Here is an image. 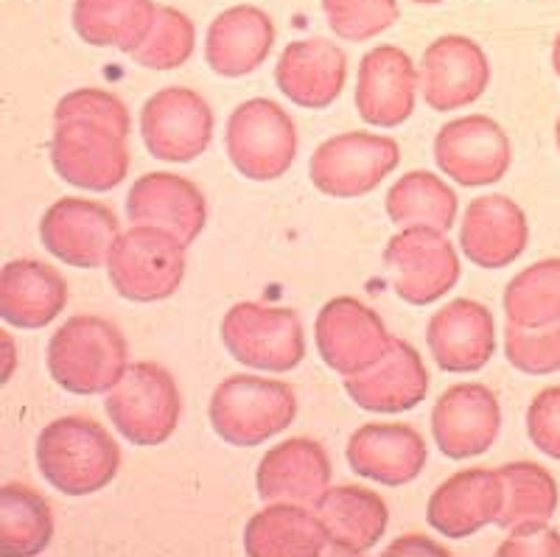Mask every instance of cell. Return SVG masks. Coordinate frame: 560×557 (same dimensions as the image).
I'll use <instances>...</instances> for the list:
<instances>
[{"instance_id":"1","label":"cell","mask_w":560,"mask_h":557,"mask_svg":"<svg viewBox=\"0 0 560 557\" xmlns=\"http://www.w3.org/2000/svg\"><path fill=\"white\" fill-rule=\"evenodd\" d=\"M37 465L59 494L90 496L115 479L121 468V449L102 423L70 415L39 431Z\"/></svg>"},{"instance_id":"2","label":"cell","mask_w":560,"mask_h":557,"mask_svg":"<svg viewBox=\"0 0 560 557\" xmlns=\"http://www.w3.org/2000/svg\"><path fill=\"white\" fill-rule=\"evenodd\" d=\"M129 368L121 328L104 317H70L48 343V373L73 395L109 393Z\"/></svg>"},{"instance_id":"3","label":"cell","mask_w":560,"mask_h":557,"mask_svg":"<svg viewBox=\"0 0 560 557\" xmlns=\"http://www.w3.org/2000/svg\"><path fill=\"white\" fill-rule=\"evenodd\" d=\"M208 415L224 443L253 449L294 423L298 395L287 381L230 375L213 390Z\"/></svg>"},{"instance_id":"4","label":"cell","mask_w":560,"mask_h":557,"mask_svg":"<svg viewBox=\"0 0 560 557\" xmlns=\"http://www.w3.org/2000/svg\"><path fill=\"white\" fill-rule=\"evenodd\" d=\"M107 418L132 445L166 443L179 423V390L174 375L163 364L138 361L129 364L124 379L113 386L104 401Z\"/></svg>"},{"instance_id":"5","label":"cell","mask_w":560,"mask_h":557,"mask_svg":"<svg viewBox=\"0 0 560 557\" xmlns=\"http://www.w3.org/2000/svg\"><path fill=\"white\" fill-rule=\"evenodd\" d=\"M107 272L121 298L135 303L166 300L185 278V244L163 228L135 224L115 241Z\"/></svg>"},{"instance_id":"6","label":"cell","mask_w":560,"mask_h":557,"mask_svg":"<svg viewBox=\"0 0 560 557\" xmlns=\"http://www.w3.org/2000/svg\"><path fill=\"white\" fill-rule=\"evenodd\" d=\"M224 143L236 172L255 183L280 179L298 158L294 120L272 98H253L236 107L228 120Z\"/></svg>"},{"instance_id":"7","label":"cell","mask_w":560,"mask_h":557,"mask_svg":"<svg viewBox=\"0 0 560 557\" xmlns=\"http://www.w3.org/2000/svg\"><path fill=\"white\" fill-rule=\"evenodd\" d=\"M222 339L233 359L269 373L294 370L306 356L303 323L283 305H233L222 320Z\"/></svg>"},{"instance_id":"8","label":"cell","mask_w":560,"mask_h":557,"mask_svg":"<svg viewBox=\"0 0 560 557\" xmlns=\"http://www.w3.org/2000/svg\"><path fill=\"white\" fill-rule=\"evenodd\" d=\"M401 163V149L393 138L370 132H345L314 149L308 177L325 197H364L382 185Z\"/></svg>"},{"instance_id":"9","label":"cell","mask_w":560,"mask_h":557,"mask_svg":"<svg viewBox=\"0 0 560 557\" xmlns=\"http://www.w3.org/2000/svg\"><path fill=\"white\" fill-rule=\"evenodd\" d=\"M54 172L65 183L88 190H113L129 172L127 138L109 124L93 118H68L54 124Z\"/></svg>"},{"instance_id":"10","label":"cell","mask_w":560,"mask_h":557,"mask_svg":"<svg viewBox=\"0 0 560 557\" xmlns=\"http://www.w3.org/2000/svg\"><path fill=\"white\" fill-rule=\"evenodd\" d=\"M384 266L389 269L398 298L412 305H429L457 286L463 266L446 230L404 228L384 250Z\"/></svg>"},{"instance_id":"11","label":"cell","mask_w":560,"mask_h":557,"mask_svg":"<svg viewBox=\"0 0 560 557\" xmlns=\"http://www.w3.org/2000/svg\"><path fill=\"white\" fill-rule=\"evenodd\" d=\"M140 135L152 158L166 163H191L210 147L213 109L197 90H158L143 104Z\"/></svg>"},{"instance_id":"12","label":"cell","mask_w":560,"mask_h":557,"mask_svg":"<svg viewBox=\"0 0 560 557\" xmlns=\"http://www.w3.org/2000/svg\"><path fill=\"white\" fill-rule=\"evenodd\" d=\"M434 160L448 179L477 188L504 179L513 149L497 120L488 115H465L440 129L434 138Z\"/></svg>"},{"instance_id":"13","label":"cell","mask_w":560,"mask_h":557,"mask_svg":"<svg viewBox=\"0 0 560 557\" xmlns=\"http://www.w3.org/2000/svg\"><path fill=\"white\" fill-rule=\"evenodd\" d=\"M317 350L325 364L342 375H353L376 364L395 336L376 311L357 298H334L317 317Z\"/></svg>"},{"instance_id":"14","label":"cell","mask_w":560,"mask_h":557,"mask_svg":"<svg viewBox=\"0 0 560 557\" xmlns=\"http://www.w3.org/2000/svg\"><path fill=\"white\" fill-rule=\"evenodd\" d=\"M118 219L113 210L93 199L65 197L45 210L39 222L43 247L62 264L79 269H98L107 264L118 241Z\"/></svg>"},{"instance_id":"15","label":"cell","mask_w":560,"mask_h":557,"mask_svg":"<svg viewBox=\"0 0 560 557\" xmlns=\"http://www.w3.org/2000/svg\"><path fill=\"white\" fill-rule=\"evenodd\" d=\"M502 406L485 384H457L440 395L432 409L438 449L452 460L479 456L497 443Z\"/></svg>"},{"instance_id":"16","label":"cell","mask_w":560,"mask_h":557,"mask_svg":"<svg viewBox=\"0 0 560 557\" xmlns=\"http://www.w3.org/2000/svg\"><path fill=\"white\" fill-rule=\"evenodd\" d=\"M488 79L490 65L485 51L459 34L434 39L420 62V90L438 113H452L477 102L488 88Z\"/></svg>"},{"instance_id":"17","label":"cell","mask_w":560,"mask_h":557,"mask_svg":"<svg viewBox=\"0 0 560 557\" xmlns=\"http://www.w3.org/2000/svg\"><path fill=\"white\" fill-rule=\"evenodd\" d=\"M418 70L412 59L395 48L378 45L364 54L357 79V109L370 127H398L415 113Z\"/></svg>"},{"instance_id":"18","label":"cell","mask_w":560,"mask_h":557,"mask_svg":"<svg viewBox=\"0 0 560 557\" xmlns=\"http://www.w3.org/2000/svg\"><path fill=\"white\" fill-rule=\"evenodd\" d=\"M529 241L524 210L502 194H488L468 202L459 224V247L465 258L482 269H504L522 258Z\"/></svg>"},{"instance_id":"19","label":"cell","mask_w":560,"mask_h":557,"mask_svg":"<svg viewBox=\"0 0 560 557\" xmlns=\"http://www.w3.org/2000/svg\"><path fill=\"white\" fill-rule=\"evenodd\" d=\"M127 216L132 224L168 230L185 247H191L208 222V205H205L202 190L191 179L168 172H152L129 188Z\"/></svg>"},{"instance_id":"20","label":"cell","mask_w":560,"mask_h":557,"mask_svg":"<svg viewBox=\"0 0 560 557\" xmlns=\"http://www.w3.org/2000/svg\"><path fill=\"white\" fill-rule=\"evenodd\" d=\"M427 343L446 373H477L497 350L493 314L477 300H454L429 320Z\"/></svg>"},{"instance_id":"21","label":"cell","mask_w":560,"mask_h":557,"mask_svg":"<svg viewBox=\"0 0 560 557\" xmlns=\"http://www.w3.org/2000/svg\"><path fill=\"white\" fill-rule=\"evenodd\" d=\"M345 390L353 404L368 411H407L429 393L427 364L418 350L404 339H393L387 353L368 370L345 375Z\"/></svg>"},{"instance_id":"22","label":"cell","mask_w":560,"mask_h":557,"mask_svg":"<svg viewBox=\"0 0 560 557\" xmlns=\"http://www.w3.org/2000/svg\"><path fill=\"white\" fill-rule=\"evenodd\" d=\"M348 465L387 488L409 485L427 465V443L409 423L359 426L348 440Z\"/></svg>"},{"instance_id":"23","label":"cell","mask_w":560,"mask_h":557,"mask_svg":"<svg viewBox=\"0 0 560 557\" xmlns=\"http://www.w3.org/2000/svg\"><path fill=\"white\" fill-rule=\"evenodd\" d=\"M502 510V479L497 468H468L448 476L432 494L427 521L443 538H468L497 524Z\"/></svg>"},{"instance_id":"24","label":"cell","mask_w":560,"mask_h":557,"mask_svg":"<svg viewBox=\"0 0 560 557\" xmlns=\"http://www.w3.org/2000/svg\"><path fill=\"white\" fill-rule=\"evenodd\" d=\"M348 79V57L328 39L289 43L275 68V82L289 102L306 109H325L339 98Z\"/></svg>"},{"instance_id":"25","label":"cell","mask_w":560,"mask_h":557,"mask_svg":"<svg viewBox=\"0 0 560 557\" xmlns=\"http://www.w3.org/2000/svg\"><path fill=\"white\" fill-rule=\"evenodd\" d=\"M331 481V460L317 440L292 438L264 454L255 471V488L267 504L294 501L317 504Z\"/></svg>"},{"instance_id":"26","label":"cell","mask_w":560,"mask_h":557,"mask_svg":"<svg viewBox=\"0 0 560 557\" xmlns=\"http://www.w3.org/2000/svg\"><path fill=\"white\" fill-rule=\"evenodd\" d=\"M68 305V283L54 266L20 258L0 272V317L14 328H45Z\"/></svg>"},{"instance_id":"27","label":"cell","mask_w":560,"mask_h":557,"mask_svg":"<svg viewBox=\"0 0 560 557\" xmlns=\"http://www.w3.org/2000/svg\"><path fill=\"white\" fill-rule=\"evenodd\" d=\"M328 532V546L339 555H362L384 538L389 510L378 494L359 485L328 488L314 504Z\"/></svg>"},{"instance_id":"28","label":"cell","mask_w":560,"mask_h":557,"mask_svg":"<svg viewBox=\"0 0 560 557\" xmlns=\"http://www.w3.org/2000/svg\"><path fill=\"white\" fill-rule=\"evenodd\" d=\"M272 45L275 26L267 12L255 7H233L210 23L205 59L219 77H247L264 65Z\"/></svg>"},{"instance_id":"29","label":"cell","mask_w":560,"mask_h":557,"mask_svg":"<svg viewBox=\"0 0 560 557\" xmlns=\"http://www.w3.org/2000/svg\"><path fill=\"white\" fill-rule=\"evenodd\" d=\"M244 549L253 557H317L328 549V532L306 504L275 501L247 521Z\"/></svg>"},{"instance_id":"30","label":"cell","mask_w":560,"mask_h":557,"mask_svg":"<svg viewBox=\"0 0 560 557\" xmlns=\"http://www.w3.org/2000/svg\"><path fill=\"white\" fill-rule=\"evenodd\" d=\"M158 18L152 0H77L73 28L88 45L138 51Z\"/></svg>"},{"instance_id":"31","label":"cell","mask_w":560,"mask_h":557,"mask_svg":"<svg viewBox=\"0 0 560 557\" xmlns=\"http://www.w3.org/2000/svg\"><path fill=\"white\" fill-rule=\"evenodd\" d=\"M54 538V513L43 494L9 481L0 488V546L7 555H39Z\"/></svg>"},{"instance_id":"32","label":"cell","mask_w":560,"mask_h":557,"mask_svg":"<svg viewBox=\"0 0 560 557\" xmlns=\"http://www.w3.org/2000/svg\"><path fill=\"white\" fill-rule=\"evenodd\" d=\"M387 216L401 228L452 230L457 222V194L438 174L409 172L389 188Z\"/></svg>"},{"instance_id":"33","label":"cell","mask_w":560,"mask_h":557,"mask_svg":"<svg viewBox=\"0 0 560 557\" xmlns=\"http://www.w3.org/2000/svg\"><path fill=\"white\" fill-rule=\"evenodd\" d=\"M499 471L502 479V510L499 526H522L549 521L558 510V481L538 463H508Z\"/></svg>"},{"instance_id":"34","label":"cell","mask_w":560,"mask_h":557,"mask_svg":"<svg viewBox=\"0 0 560 557\" xmlns=\"http://www.w3.org/2000/svg\"><path fill=\"white\" fill-rule=\"evenodd\" d=\"M502 305L510 323L524 328L560 320V258L538 260L518 272L504 289Z\"/></svg>"},{"instance_id":"35","label":"cell","mask_w":560,"mask_h":557,"mask_svg":"<svg viewBox=\"0 0 560 557\" xmlns=\"http://www.w3.org/2000/svg\"><path fill=\"white\" fill-rule=\"evenodd\" d=\"M197 45V28L179 9L158 7V18L138 51H132L135 62L152 70L183 68Z\"/></svg>"},{"instance_id":"36","label":"cell","mask_w":560,"mask_h":557,"mask_svg":"<svg viewBox=\"0 0 560 557\" xmlns=\"http://www.w3.org/2000/svg\"><path fill=\"white\" fill-rule=\"evenodd\" d=\"M504 356L516 370L527 375H549L560 370V320L538 328L504 325Z\"/></svg>"},{"instance_id":"37","label":"cell","mask_w":560,"mask_h":557,"mask_svg":"<svg viewBox=\"0 0 560 557\" xmlns=\"http://www.w3.org/2000/svg\"><path fill=\"white\" fill-rule=\"evenodd\" d=\"M323 9L334 34L348 43L376 37L398 20L395 0H323Z\"/></svg>"},{"instance_id":"38","label":"cell","mask_w":560,"mask_h":557,"mask_svg":"<svg viewBox=\"0 0 560 557\" xmlns=\"http://www.w3.org/2000/svg\"><path fill=\"white\" fill-rule=\"evenodd\" d=\"M68 118H93L102 120V124H109L113 129L127 138L129 129H132V120H129V109L127 104L118 98V95L107 93V90L98 88H84V90H73L57 104V113H54V124L57 120H68Z\"/></svg>"},{"instance_id":"39","label":"cell","mask_w":560,"mask_h":557,"mask_svg":"<svg viewBox=\"0 0 560 557\" xmlns=\"http://www.w3.org/2000/svg\"><path fill=\"white\" fill-rule=\"evenodd\" d=\"M527 434L538 451L560 460V386H547L527 409Z\"/></svg>"},{"instance_id":"40","label":"cell","mask_w":560,"mask_h":557,"mask_svg":"<svg viewBox=\"0 0 560 557\" xmlns=\"http://www.w3.org/2000/svg\"><path fill=\"white\" fill-rule=\"evenodd\" d=\"M499 555L508 557H560V532L547 521L541 524H522L510 530L499 546Z\"/></svg>"},{"instance_id":"41","label":"cell","mask_w":560,"mask_h":557,"mask_svg":"<svg viewBox=\"0 0 560 557\" xmlns=\"http://www.w3.org/2000/svg\"><path fill=\"white\" fill-rule=\"evenodd\" d=\"M384 555H448V549L438 544H429L423 535H404L398 544L389 546Z\"/></svg>"},{"instance_id":"42","label":"cell","mask_w":560,"mask_h":557,"mask_svg":"<svg viewBox=\"0 0 560 557\" xmlns=\"http://www.w3.org/2000/svg\"><path fill=\"white\" fill-rule=\"evenodd\" d=\"M552 68H555V73L560 77V34H558V39H555V48H552Z\"/></svg>"},{"instance_id":"43","label":"cell","mask_w":560,"mask_h":557,"mask_svg":"<svg viewBox=\"0 0 560 557\" xmlns=\"http://www.w3.org/2000/svg\"><path fill=\"white\" fill-rule=\"evenodd\" d=\"M412 3H423V7H432V3H443V0H412Z\"/></svg>"},{"instance_id":"44","label":"cell","mask_w":560,"mask_h":557,"mask_svg":"<svg viewBox=\"0 0 560 557\" xmlns=\"http://www.w3.org/2000/svg\"><path fill=\"white\" fill-rule=\"evenodd\" d=\"M555 140H558V149H560V118H558V127H555Z\"/></svg>"}]
</instances>
